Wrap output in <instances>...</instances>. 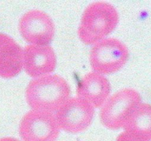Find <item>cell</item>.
<instances>
[{
	"label": "cell",
	"instance_id": "1",
	"mask_svg": "<svg viewBox=\"0 0 151 141\" xmlns=\"http://www.w3.org/2000/svg\"><path fill=\"white\" fill-rule=\"evenodd\" d=\"M70 93L67 81L54 73L31 79L25 90V96L32 109L52 112L69 98Z\"/></svg>",
	"mask_w": 151,
	"mask_h": 141
},
{
	"label": "cell",
	"instance_id": "2",
	"mask_svg": "<svg viewBox=\"0 0 151 141\" xmlns=\"http://www.w3.org/2000/svg\"><path fill=\"white\" fill-rule=\"evenodd\" d=\"M119 21L116 7L105 1L90 3L84 10L78 26L80 38L87 44L99 41L109 35Z\"/></svg>",
	"mask_w": 151,
	"mask_h": 141
},
{
	"label": "cell",
	"instance_id": "3",
	"mask_svg": "<svg viewBox=\"0 0 151 141\" xmlns=\"http://www.w3.org/2000/svg\"><path fill=\"white\" fill-rule=\"evenodd\" d=\"M129 57L127 46L116 38L97 41L90 50V64L100 73H111L120 69Z\"/></svg>",
	"mask_w": 151,
	"mask_h": 141
},
{
	"label": "cell",
	"instance_id": "4",
	"mask_svg": "<svg viewBox=\"0 0 151 141\" xmlns=\"http://www.w3.org/2000/svg\"><path fill=\"white\" fill-rule=\"evenodd\" d=\"M19 129L24 141H55L60 133L55 115L52 112L35 109L22 116Z\"/></svg>",
	"mask_w": 151,
	"mask_h": 141
},
{
	"label": "cell",
	"instance_id": "5",
	"mask_svg": "<svg viewBox=\"0 0 151 141\" xmlns=\"http://www.w3.org/2000/svg\"><path fill=\"white\" fill-rule=\"evenodd\" d=\"M94 115L91 103L80 97L67 98L55 113L59 127L72 133L83 131L88 127Z\"/></svg>",
	"mask_w": 151,
	"mask_h": 141
},
{
	"label": "cell",
	"instance_id": "6",
	"mask_svg": "<svg viewBox=\"0 0 151 141\" xmlns=\"http://www.w3.org/2000/svg\"><path fill=\"white\" fill-rule=\"evenodd\" d=\"M141 102V95L133 88H122L112 94L100 110L103 124L111 129L122 127L127 113L136 104Z\"/></svg>",
	"mask_w": 151,
	"mask_h": 141
},
{
	"label": "cell",
	"instance_id": "7",
	"mask_svg": "<svg viewBox=\"0 0 151 141\" xmlns=\"http://www.w3.org/2000/svg\"><path fill=\"white\" fill-rule=\"evenodd\" d=\"M19 29L26 41L35 45H47L55 34L52 18L38 9L29 10L22 15L19 19Z\"/></svg>",
	"mask_w": 151,
	"mask_h": 141
},
{
	"label": "cell",
	"instance_id": "8",
	"mask_svg": "<svg viewBox=\"0 0 151 141\" xmlns=\"http://www.w3.org/2000/svg\"><path fill=\"white\" fill-rule=\"evenodd\" d=\"M57 57L50 45H26L23 50V66L31 76H41L53 71Z\"/></svg>",
	"mask_w": 151,
	"mask_h": 141
},
{
	"label": "cell",
	"instance_id": "9",
	"mask_svg": "<svg viewBox=\"0 0 151 141\" xmlns=\"http://www.w3.org/2000/svg\"><path fill=\"white\" fill-rule=\"evenodd\" d=\"M110 91L109 79L97 71L86 73L81 79L77 88L78 97L86 100L96 107L103 104Z\"/></svg>",
	"mask_w": 151,
	"mask_h": 141
},
{
	"label": "cell",
	"instance_id": "10",
	"mask_svg": "<svg viewBox=\"0 0 151 141\" xmlns=\"http://www.w3.org/2000/svg\"><path fill=\"white\" fill-rule=\"evenodd\" d=\"M23 66V49L7 34L0 32V76H16Z\"/></svg>",
	"mask_w": 151,
	"mask_h": 141
},
{
	"label": "cell",
	"instance_id": "11",
	"mask_svg": "<svg viewBox=\"0 0 151 141\" xmlns=\"http://www.w3.org/2000/svg\"><path fill=\"white\" fill-rule=\"evenodd\" d=\"M122 127L125 131L150 141L151 140V104L139 103L130 109Z\"/></svg>",
	"mask_w": 151,
	"mask_h": 141
},
{
	"label": "cell",
	"instance_id": "12",
	"mask_svg": "<svg viewBox=\"0 0 151 141\" xmlns=\"http://www.w3.org/2000/svg\"><path fill=\"white\" fill-rule=\"evenodd\" d=\"M116 141H149L147 140L142 139V138L137 137L133 134L124 131L121 132L116 137Z\"/></svg>",
	"mask_w": 151,
	"mask_h": 141
},
{
	"label": "cell",
	"instance_id": "13",
	"mask_svg": "<svg viewBox=\"0 0 151 141\" xmlns=\"http://www.w3.org/2000/svg\"><path fill=\"white\" fill-rule=\"evenodd\" d=\"M0 141H20L19 139L13 137H4L0 138Z\"/></svg>",
	"mask_w": 151,
	"mask_h": 141
}]
</instances>
